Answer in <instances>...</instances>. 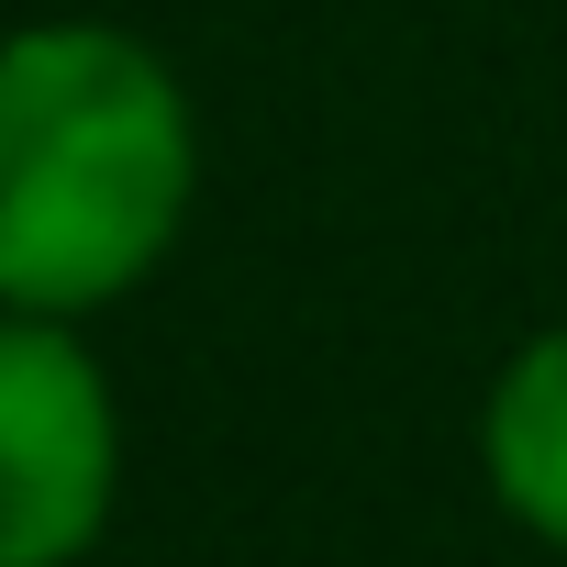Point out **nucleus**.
<instances>
[{"label":"nucleus","instance_id":"f257e3e1","mask_svg":"<svg viewBox=\"0 0 567 567\" xmlns=\"http://www.w3.org/2000/svg\"><path fill=\"white\" fill-rule=\"evenodd\" d=\"M200 134L156 45L34 23L0 45V312L79 323L167 256Z\"/></svg>","mask_w":567,"mask_h":567},{"label":"nucleus","instance_id":"f03ea898","mask_svg":"<svg viewBox=\"0 0 567 567\" xmlns=\"http://www.w3.org/2000/svg\"><path fill=\"white\" fill-rule=\"evenodd\" d=\"M123 478L112 379L68 323L0 312V567H68L101 545Z\"/></svg>","mask_w":567,"mask_h":567},{"label":"nucleus","instance_id":"7ed1b4c3","mask_svg":"<svg viewBox=\"0 0 567 567\" xmlns=\"http://www.w3.org/2000/svg\"><path fill=\"white\" fill-rule=\"evenodd\" d=\"M478 467L501 489V512L567 556V323L534 334L501 379H489V412H478Z\"/></svg>","mask_w":567,"mask_h":567}]
</instances>
